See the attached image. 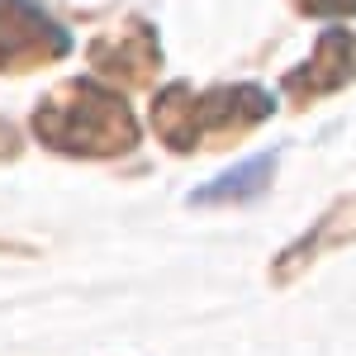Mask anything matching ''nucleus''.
Listing matches in <instances>:
<instances>
[{
	"mask_svg": "<svg viewBox=\"0 0 356 356\" xmlns=\"http://www.w3.org/2000/svg\"><path fill=\"white\" fill-rule=\"evenodd\" d=\"M271 181H275V152H252V157H243L238 166L219 171L214 181H204L200 191H191V195H186V204H191V209L252 204V200H261V195L271 191Z\"/></svg>",
	"mask_w": 356,
	"mask_h": 356,
	"instance_id": "obj_7",
	"label": "nucleus"
},
{
	"mask_svg": "<svg viewBox=\"0 0 356 356\" xmlns=\"http://www.w3.org/2000/svg\"><path fill=\"white\" fill-rule=\"evenodd\" d=\"M72 53V33L33 0H0V72L19 76Z\"/></svg>",
	"mask_w": 356,
	"mask_h": 356,
	"instance_id": "obj_3",
	"label": "nucleus"
},
{
	"mask_svg": "<svg viewBox=\"0 0 356 356\" xmlns=\"http://www.w3.org/2000/svg\"><path fill=\"white\" fill-rule=\"evenodd\" d=\"M352 243H356V195H342L337 204H328L314 219V228H304L300 238L271 261V285H295L314 261H323L328 252H342Z\"/></svg>",
	"mask_w": 356,
	"mask_h": 356,
	"instance_id": "obj_6",
	"label": "nucleus"
},
{
	"mask_svg": "<svg viewBox=\"0 0 356 356\" xmlns=\"http://www.w3.org/2000/svg\"><path fill=\"white\" fill-rule=\"evenodd\" d=\"M352 81H356V33L342 29V24H332V29L318 33L314 53L280 76V95H285L295 110H304V105H314V100H323V95L347 90Z\"/></svg>",
	"mask_w": 356,
	"mask_h": 356,
	"instance_id": "obj_4",
	"label": "nucleus"
},
{
	"mask_svg": "<svg viewBox=\"0 0 356 356\" xmlns=\"http://www.w3.org/2000/svg\"><path fill=\"white\" fill-rule=\"evenodd\" d=\"M0 252H15V257H29L33 247H24V243H10V238H0Z\"/></svg>",
	"mask_w": 356,
	"mask_h": 356,
	"instance_id": "obj_10",
	"label": "nucleus"
},
{
	"mask_svg": "<svg viewBox=\"0 0 356 356\" xmlns=\"http://www.w3.org/2000/svg\"><path fill=\"white\" fill-rule=\"evenodd\" d=\"M271 114H275V95L257 81L209 86V90H195L191 81H171L152 95V134L176 157H191V152L243 143Z\"/></svg>",
	"mask_w": 356,
	"mask_h": 356,
	"instance_id": "obj_1",
	"label": "nucleus"
},
{
	"mask_svg": "<svg viewBox=\"0 0 356 356\" xmlns=\"http://www.w3.org/2000/svg\"><path fill=\"white\" fill-rule=\"evenodd\" d=\"M309 19H356V0H290Z\"/></svg>",
	"mask_w": 356,
	"mask_h": 356,
	"instance_id": "obj_8",
	"label": "nucleus"
},
{
	"mask_svg": "<svg viewBox=\"0 0 356 356\" xmlns=\"http://www.w3.org/2000/svg\"><path fill=\"white\" fill-rule=\"evenodd\" d=\"M86 57L105 81H119L124 90H143L162 72V43H157V29L147 19H124L119 29L90 38Z\"/></svg>",
	"mask_w": 356,
	"mask_h": 356,
	"instance_id": "obj_5",
	"label": "nucleus"
},
{
	"mask_svg": "<svg viewBox=\"0 0 356 356\" xmlns=\"http://www.w3.org/2000/svg\"><path fill=\"white\" fill-rule=\"evenodd\" d=\"M15 152H19V138H15V129L0 119V157H15Z\"/></svg>",
	"mask_w": 356,
	"mask_h": 356,
	"instance_id": "obj_9",
	"label": "nucleus"
},
{
	"mask_svg": "<svg viewBox=\"0 0 356 356\" xmlns=\"http://www.w3.org/2000/svg\"><path fill=\"white\" fill-rule=\"evenodd\" d=\"M29 129L43 147H53L62 157H124L143 138L124 90L95 81V76H72V81L53 86L38 100Z\"/></svg>",
	"mask_w": 356,
	"mask_h": 356,
	"instance_id": "obj_2",
	"label": "nucleus"
}]
</instances>
